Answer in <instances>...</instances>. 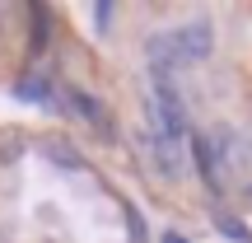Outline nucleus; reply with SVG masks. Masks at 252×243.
Listing matches in <instances>:
<instances>
[{
    "mask_svg": "<svg viewBox=\"0 0 252 243\" xmlns=\"http://www.w3.org/2000/svg\"><path fill=\"white\" fill-rule=\"evenodd\" d=\"M210 52H215V28H210V19H187V24L159 28V33L145 37L150 75H178L182 66H201Z\"/></svg>",
    "mask_w": 252,
    "mask_h": 243,
    "instance_id": "f257e3e1",
    "label": "nucleus"
},
{
    "mask_svg": "<svg viewBox=\"0 0 252 243\" xmlns=\"http://www.w3.org/2000/svg\"><path fill=\"white\" fill-rule=\"evenodd\" d=\"M145 112H150V131L168 136V140H187V103H182V89L173 75H150Z\"/></svg>",
    "mask_w": 252,
    "mask_h": 243,
    "instance_id": "f03ea898",
    "label": "nucleus"
},
{
    "mask_svg": "<svg viewBox=\"0 0 252 243\" xmlns=\"http://www.w3.org/2000/svg\"><path fill=\"white\" fill-rule=\"evenodd\" d=\"M191 150H196L201 178H206L210 192L224 187V178H229V173H238V159H243V154H238V136L229 131V126H215V131L196 136V140H191Z\"/></svg>",
    "mask_w": 252,
    "mask_h": 243,
    "instance_id": "7ed1b4c3",
    "label": "nucleus"
},
{
    "mask_svg": "<svg viewBox=\"0 0 252 243\" xmlns=\"http://www.w3.org/2000/svg\"><path fill=\"white\" fill-rule=\"evenodd\" d=\"M140 145H145V159L154 164L159 178L178 182L182 173H187V140H168V136H159V131L145 126V131H140Z\"/></svg>",
    "mask_w": 252,
    "mask_h": 243,
    "instance_id": "20e7f679",
    "label": "nucleus"
},
{
    "mask_svg": "<svg viewBox=\"0 0 252 243\" xmlns=\"http://www.w3.org/2000/svg\"><path fill=\"white\" fill-rule=\"evenodd\" d=\"M126 225H131V243H145V225H140V210H126Z\"/></svg>",
    "mask_w": 252,
    "mask_h": 243,
    "instance_id": "39448f33",
    "label": "nucleus"
},
{
    "mask_svg": "<svg viewBox=\"0 0 252 243\" xmlns=\"http://www.w3.org/2000/svg\"><path fill=\"white\" fill-rule=\"evenodd\" d=\"M163 243H182V234H163Z\"/></svg>",
    "mask_w": 252,
    "mask_h": 243,
    "instance_id": "423d86ee",
    "label": "nucleus"
}]
</instances>
